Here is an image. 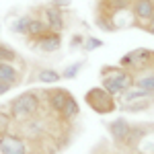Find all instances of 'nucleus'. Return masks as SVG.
I'll return each mask as SVG.
<instances>
[{
  "label": "nucleus",
  "instance_id": "1",
  "mask_svg": "<svg viewBox=\"0 0 154 154\" xmlns=\"http://www.w3.org/2000/svg\"><path fill=\"white\" fill-rule=\"evenodd\" d=\"M6 105H8L11 117L14 121H27L41 111L43 103H41L39 91H25L21 95H17L14 99H11V103H6Z\"/></svg>",
  "mask_w": 154,
  "mask_h": 154
},
{
  "label": "nucleus",
  "instance_id": "2",
  "mask_svg": "<svg viewBox=\"0 0 154 154\" xmlns=\"http://www.w3.org/2000/svg\"><path fill=\"white\" fill-rule=\"evenodd\" d=\"M84 101H86V105H91L93 111L101 113V115L113 113V111L117 109L115 97H111L103 86H93V88H88L86 95H84Z\"/></svg>",
  "mask_w": 154,
  "mask_h": 154
},
{
  "label": "nucleus",
  "instance_id": "3",
  "mask_svg": "<svg viewBox=\"0 0 154 154\" xmlns=\"http://www.w3.org/2000/svg\"><path fill=\"white\" fill-rule=\"evenodd\" d=\"M117 66H119V64H117ZM131 84H134V74L128 72V70H123V68L119 66L117 72H113V74H109V76L103 78V84H101V86H103L111 97L119 99V97L123 95Z\"/></svg>",
  "mask_w": 154,
  "mask_h": 154
},
{
  "label": "nucleus",
  "instance_id": "4",
  "mask_svg": "<svg viewBox=\"0 0 154 154\" xmlns=\"http://www.w3.org/2000/svg\"><path fill=\"white\" fill-rule=\"evenodd\" d=\"M39 95H41V103H45L49 111H51L54 115H58L60 111L64 109V105L68 103V99L72 97V93L66 91V88H45V91H41Z\"/></svg>",
  "mask_w": 154,
  "mask_h": 154
},
{
  "label": "nucleus",
  "instance_id": "5",
  "mask_svg": "<svg viewBox=\"0 0 154 154\" xmlns=\"http://www.w3.org/2000/svg\"><path fill=\"white\" fill-rule=\"evenodd\" d=\"M29 144L23 140V136L19 134H4L0 138V154H29Z\"/></svg>",
  "mask_w": 154,
  "mask_h": 154
},
{
  "label": "nucleus",
  "instance_id": "6",
  "mask_svg": "<svg viewBox=\"0 0 154 154\" xmlns=\"http://www.w3.org/2000/svg\"><path fill=\"white\" fill-rule=\"evenodd\" d=\"M41 21L48 25L49 31H64V27H66V19H64V11L58 8V6H54V4H48V6H43L41 8Z\"/></svg>",
  "mask_w": 154,
  "mask_h": 154
},
{
  "label": "nucleus",
  "instance_id": "7",
  "mask_svg": "<svg viewBox=\"0 0 154 154\" xmlns=\"http://www.w3.org/2000/svg\"><path fill=\"white\" fill-rule=\"evenodd\" d=\"M130 12L134 17V21L140 27H144L154 17V0H131Z\"/></svg>",
  "mask_w": 154,
  "mask_h": 154
},
{
  "label": "nucleus",
  "instance_id": "8",
  "mask_svg": "<svg viewBox=\"0 0 154 154\" xmlns=\"http://www.w3.org/2000/svg\"><path fill=\"white\" fill-rule=\"evenodd\" d=\"M35 48L43 54H54L62 48V33L60 31H45L35 41Z\"/></svg>",
  "mask_w": 154,
  "mask_h": 154
},
{
  "label": "nucleus",
  "instance_id": "9",
  "mask_svg": "<svg viewBox=\"0 0 154 154\" xmlns=\"http://www.w3.org/2000/svg\"><path fill=\"white\" fill-rule=\"evenodd\" d=\"M130 128H131V123L125 117L113 119V121L109 123V134H111L113 142H117V144H123V142H125V136H128Z\"/></svg>",
  "mask_w": 154,
  "mask_h": 154
},
{
  "label": "nucleus",
  "instance_id": "10",
  "mask_svg": "<svg viewBox=\"0 0 154 154\" xmlns=\"http://www.w3.org/2000/svg\"><path fill=\"white\" fill-rule=\"evenodd\" d=\"M0 82L17 86L21 82V70L14 66V62H0Z\"/></svg>",
  "mask_w": 154,
  "mask_h": 154
},
{
  "label": "nucleus",
  "instance_id": "11",
  "mask_svg": "<svg viewBox=\"0 0 154 154\" xmlns=\"http://www.w3.org/2000/svg\"><path fill=\"white\" fill-rule=\"evenodd\" d=\"M45 31H49V29H48V25L41 21V17H33V19H31V23H29V27H27V33H25V37H29V39L37 41V39L43 35Z\"/></svg>",
  "mask_w": 154,
  "mask_h": 154
},
{
  "label": "nucleus",
  "instance_id": "12",
  "mask_svg": "<svg viewBox=\"0 0 154 154\" xmlns=\"http://www.w3.org/2000/svg\"><path fill=\"white\" fill-rule=\"evenodd\" d=\"M78 113H80V105H78V101H76L74 97H70V99H68V103L64 105V109L60 111L56 117L62 119V121H72Z\"/></svg>",
  "mask_w": 154,
  "mask_h": 154
},
{
  "label": "nucleus",
  "instance_id": "13",
  "mask_svg": "<svg viewBox=\"0 0 154 154\" xmlns=\"http://www.w3.org/2000/svg\"><path fill=\"white\" fill-rule=\"evenodd\" d=\"M148 97H154V95H150V93H146L144 88H140L138 84H131L130 88L123 93V95L119 97L121 99V103L125 105V103H131V101H140V99H148Z\"/></svg>",
  "mask_w": 154,
  "mask_h": 154
},
{
  "label": "nucleus",
  "instance_id": "14",
  "mask_svg": "<svg viewBox=\"0 0 154 154\" xmlns=\"http://www.w3.org/2000/svg\"><path fill=\"white\" fill-rule=\"evenodd\" d=\"M134 84H138L146 93L154 95V70H148V72H142V74L134 76Z\"/></svg>",
  "mask_w": 154,
  "mask_h": 154
},
{
  "label": "nucleus",
  "instance_id": "15",
  "mask_svg": "<svg viewBox=\"0 0 154 154\" xmlns=\"http://www.w3.org/2000/svg\"><path fill=\"white\" fill-rule=\"evenodd\" d=\"M144 134H146V130H144L142 125H131L130 131H128V136H125V142H123V146H128V148H136L138 144L142 142Z\"/></svg>",
  "mask_w": 154,
  "mask_h": 154
},
{
  "label": "nucleus",
  "instance_id": "16",
  "mask_svg": "<svg viewBox=\"0 0 154 154\" xmlns=\"http://www.w3.org/2000/svg\"><path fill=\"white\" fill-rule=\"evenodd\" d=\"M37 80L41 84H56L62 80V72L54 70V68H41L37 72Z\"/></svg>",
  "mask_w": 154,
  "mask_h": 154
},
{
  "label": "nucleus",
  "instance_id": "17",
  "mask_svg": "<svg viewBox=\"0 0 154 154\" xmlns=\"http://www.w3.org/2000/svg\"><path fill=\"white\" fill-rule=\"evenodd\" d=\"M152 103H154V97L140 99V101H131V103H125L123 105V111H128V113H140V111H146Z\"/></svg>",
  "mask_w": 154,
  "mask_h": 154
},
{
  "label": "nucleus",
  "instance_id": "18",
  "mask_svg": "<svg viewBox=\"0 0 154 154\" xmlns=\"http://www.w3.org/2000/svg\"><path fill=\"white\" fill-rule=\"evenodd\" d=\"M31 14H23V17H19V19H14L11 23V31L12 33H17V35H25L27 33V27L31 23Z\"/></svg>",
  "mask_w": 154,
  "mask_h": 154
},
{
  "label": "nucleus",
  "instance_id": "19",
  "mask_svg": "<svg viewBox=\"0 0 154 154\" xmlns=\"http://www.w3.org/2000/svg\"><path fill=\"white\" fill-rule=\"evenodd\" d=\"M6 105V103H4ZM14 119L11 117V111H8V105L6 107H0V138L4 136V134H8L11 131V123Z\"/></svg>",
  "mask_w": 154,
  "mask_h": 154
},
{
  "label": "nucleus",
  "instance_id": "20",
  "mask_svg": "<svg viewBox=\"0 0 154 154\" xmlns=\"http://www.w3.org/2000/svg\"><path fill=\"white\" fill-rule=\"evenodd\" d=\"M107 6H109V14H117V12H123V11H130V4L131 0H103Z\"/></svg>",
  "mask_w": 154,
  "mask_h": 154
},
{
  "label": "nucleus",
  "instance_id": "21",
  "mask_svg": "<svg viewBox=\"0 0 154 154\" xmlns=\"http://www.w3.org/2000/svg\"><path fill=\"white\" fill-rule=\"evenodd\" d=\"M84 62L80 60V62H76V64H70V66H66L64 70H62V78H66V80H72V78H76L78 74H80V70H82Z\"/></svg>",
  "mask_w": 154,
  "mask_h": 154
},
{
  "label": "nucleus",
  "instance_id": "22",
  "mask_svg": "<svg viewBox=\"0 0 154 154\" xmlns=\"http://www.w3.org/2000/svg\"><path fill=\"white\" fill-rule=\"evenodd\" d=\"M17 60H19L17 49L8 48V45H4V43H0V62H17Z\"/></svg>",
  "mask_w": 154,
  "mask_h": 154
},
{
  "label": "nucleus",
  "instance_id": "23",
  "mask_svg": "<svg viewBox=\"0 0 154 154\" xmlns=\"http://www.w3.org/2000/svg\"><path fill=\"white\" fill-rule=\"evenodd\" d=\"M99 48H103L101 39H97V37H86L84 39V45H82L84 51H93V49H99Z\"/></svg>",
  "mask_w": 154,
  "mask_h": 154
},
{
  "label": "nucleus",
  "instance_id": "24",
  "mask_svg": "<svg viewBox=\"0 0 154 154\" xmlns=\"http://www.w3.org/2000/svg\"><path fill=\"white\" fill-rule=\"evenodd\" d=\"M84 39H86L84 35H80V33H74V35H72V39H70V48H72V49H82Z\"/></svg>",
  "mask_w": 154,
  "mask_h": 154
},
{
  "label": "nucleus",
  "instance_id": "25",
  "mask_svg": "<svg viewBox=\"0 0 154 154\" xmlns=\"http://www.w3.org/2000/svg\"><path fill=\"white\" fill-rule=\"evenodd\" d=\"M51 4H54V6H58V8H62V11H64V8H66V6L70 4V0H54Z\"/></svg>",
  "mask_w": 154,
  "mask_h": 154
},
{
  "label": "nucleus",
  "instance_id": "26",
  "mask_svg": "<svg viewBox=\"0 0 154 154\" xmlns=\"http://www.w3.org/2000/svg\"><path fill=\"white\" fill-rule=\"evenodd\" d=\"M11 88H12L11 84H6V82H0V97H2V95H6V93H8Z\"/></svg>",
  "mask_w": 154,
  "mask_h": 154
},
{
  "label": "nucleus",
  "instance_id": "27",
  "mask_svg": "<svg viewBox=\"0 0 154 154\" xmlns=\"http://www.w3.org/2000/svg\"><path fill=\"white\" fill-rule=\"evenodd\" d=\"M144 29H146L148 33H152V35H154V17H152V19H150L146 25H144Z\"/></svg>",
  "mask_w": 154,
  "mask_h": 154
},
{
  "label": "nucleus",
  "instance_id": "28",
  "mask_svg": "<svg viewBox=\"0 0 154 154\" xmlns=\"http://www.w3.org/2000/svg\"><path fill=\"white\" fill-rule=\"evenodd\" d=\"M29 154H37V152H29Z\"/></svg>",
  "mask_w": 154,
  "mask_h": 154
},
{
  "label": "nucleus",
  "instance_id": "29",
  "mask_svg": "<svg viewBox=\"0 0 154 154\" xmlns=\"http://www.w3.org/2000/svg\"><path fill=\"white\" fill-rule=\"evenodd\" d=\"M142 154H146V152H142Z\"/></svg>",
  "mask_w": 154,
  "mask_h": 154
}]
</instances>
